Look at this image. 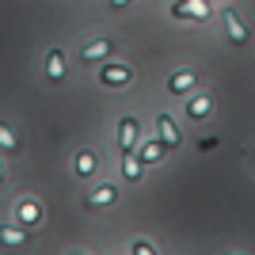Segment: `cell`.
<instances>
[{"mask_svg": "<svg viewBox=\"0 0 255 255\" xmlns=\"http://www.w3.org/2000/svg\"><path fill=\"white\" fill-rule=\"evenodd\" d=\"M156 129H160V141H164L168 149H179L183 133H179V126L171 122V115H160V118H156Z\"/></svg>", "mask_w": 255, "mask_h": 255, "instance_id": "3", "label": "cell"}, {"mask_svg": "<svg viewBox=\"0 0 255 255\" xmlns=\"http://www.w3.org/2000/svg\"><path fill=\"white\" fill-rule=\"evenodd\" d=\"M15 217H19V225H27V229H31V225H42V206L34 202V198H23Z\"/></svg>", "mask_w": 255, "mask_h": 255, "instance_id": "5", "label": "cell"}, {"mask_svg": "<svg viewBox=\"0 0 255 255\" xmlns=\"http://www.w3.org/2000/svg\"><path fill=\"white\" fill-rule=\"evenodd\" d=\"M96 168H99V160H96V152H76V175H84V179H88V175H96Z\"/></svg>", "mask_w": 255, "mask_h": 255, "instance_id": "11", "label": "cell"}, {"mask_svg": "<svg viewBox=\"0 0 255 255\" xmlns=\"http://www.w3.org/2000/svg\"><path fill=\"white\" fill-rule=\"evenodd\" d=\"M0 244H4V248L27 244V225H23V229H0Z\"/></svg>", "mask_w": 255, "mask_h": 255, "instance_id": "13", "label": "cell"}, {"mask_svg": "<svg viewBox=\"0 0 255 255\" xmlns=\"http://www.w3.org/2000/svg\"><path fill=\"white\" fill-rule=\"evenodd\" d=\"M210 111H213V99L210 96H194L191 103H187V115H191V118H206Z\"/></svg>", "mask_w": 255, "mask_h": 255, "instance_id": "12", "label": "cell"}, {"mask_svg": "<svg viewBox=\"0 0 255 255\" xmlns=\"http://www.w3.org/2000/svg\"><path fill=\"white\" fill-rule=\"evenodd\" d=\"M194 80H198V73H191V69H179V73L168 76V92L171 96H179V92H191Z\"/></svg>", "mask_w": 255, "mask_h": 255, "instance_id": "6", "label": "cell"}, {"mask_svg": "<svg viewBox=\"0 0 255 255\" xmlns=\"http://www.w3.org/2000/svg\"><path fill=\"white\" fill-rule=\"evenodd\" d=\"M118 145H122V156L133 152V145H137V118H122L118 122Z\"/></svg>", "mask_w": 255, "mask_h": 255, "instance_id": "4", "label": "cell"}, {"mask_svg": "<svg viewBox=\"0 0 255 255\" xmlns=\"http://www.w3.org/2000/svg\"><path fill=\"white\" fill-rule=\"evenodd\" d=\"M164 152H168V145H164V141L160 137H149L145 141V145H141V164H160V160H164Z\"/></svg>", "mask_w": 255, "mask_h": 255, "instance_id": "7", "label": "cell"}, {"mask_svg": "<svg viewBox=\"0 0 255 255\" xmlns=\"http://www.w3.org/2000/svg\"><path fill=\"white\" fill-rule=\"evenodd\" d=\"M133 255H152V244H145V240H137V244H133Z\"/></svg>", "mask_w": 255, "mask_h": 255, "instance_id": "17", "label": "cell"}, {"mask_svg": "<svg viewBox=\"0 0 255 255\" xmlns=\"http://www.w3.org/2000/svg\"><path fill=\"white\" fill-rule=\"evenodd\" d=\"M122 164H126V168H122V175H126L129 183H137L141 175H145V164H141V156H133V152H126V156H122Z\"/></svg>", "mask_w": 255, "mask_h": 255, "instance_id": "9", "label": "cell"}, {"mask_svg": "<svg viewBox=\"0 0 255 255\" xmlns=\"http://www.w3.org/2000/svg\"><path fill=\"white\" fill-rule=\"evenodd\" d=\"M225 31H229V38H233L236 46L248 42V27L240 23V15H236V11H225Z\"/></svg>", "mask_w": 255, "mask_h": 255, "instance_id": "8", "label": "cell"}, {"mask_svg": "<svg viewBox=\"0 0 255 255\" xmlns=\"http://www.w3.org/2000/svg\"><path fill=\"white\" fill-rule=\"evenodd\" d=\"M99 80H103L107 88H126L129 80H133V73H129V65H107L103 73H99Z\"/></svg>", "mask_w": 255, "mask_h": 255, "instance_id": "2", "label": "cell"}, {"mask_svg": "<svg viewBox=\"0 0 255 255\" xmlns=\"http://www.w3.org/2000/svg\"><path fill=\"white\" fill-rule=\"evenodd\" d=\"M46 76H50V80H61L65 76V53L61 50H50V57H46Z\"/></svg>", "mask_w": 255, "mask_h": 255, "instance_id": "10", "label": "cell"}, {"mask_svg": "<svg viewBox=\"0 0 255 255\" xmlns=\"http://www.w3.org/2000/svg\"><path fill=\"white\" fill-rule=\"evenodd\" d=\"M0 145H4L8 152H15V149H19V141H15V133H11V129L4 126V122H0Z\"/></svg>", "mask_w": 255, "mask_h": 255, "instance_id": "16", "label": "cell"}, {"mask_svg": "<svg viewBox=\"0 0 255 255\" xmlns=\"http://www.w3.org/2000/svg\"><path fill=\"white\" fill-rule=\"evenodd\" d=\"M115 198H118V191H115V187H99V191L92 194L88 202H92V206H111V202H115Z\"/></svg>", "mask_w": 255, "mask_h": 255, "instance_id": "15", "label": "cell"}, {"mask_svg": "<svg viewBox=\"0 0 255 255\" xmlns=\"http://www.w3.org/2000/svg\"><path fill=\"white\" fill-rule=\"evenodd\" d=\"M175 15H183V19H210V4L206 0H175Z\"/></svg>", "mask_w": 255, "mask_h": 255, "instance_id": "1", "label": "cell"}, {"mask_svg": "<svg viewBox=\"0 0 255 255\" xmlns=\"http://www.w3.org/2000/svg\"><path fill=\"white\" fill-rule=\"evenodd\" d=\"M129 0H111V8H126Z\"/></svg>", "mask_w": 255, "mask_h": 255, "instance_id": "18", "label": "cell"}, {"mask_svg": "<svg viewBox=\"0 0 255 255\" xmlns=\"http://www.w3.org/2000/svg\"><path fill=\"white\" fill-rule=\"evenodd\" d=\"M107 53H111V42H107V38H99V42L84 46V61H96V57H107Z\"/></svg>", "mask_w": 255, "mask_h": 255, "instance_id": "14", "label": "cell"}, {"mask_svg": "<svg viewBox=\"0 0 255 255\" xmlns=\"http://www.w3.org/2000/svg\"><path fill=\"white\" fill-rule=\"evenodd\" d=\"M0 183H4V164H0Z\"/></svg>", "mask_w": 255, "mask_h": 255, "instance_id": "19", "label": "cell"}]
</instances>
